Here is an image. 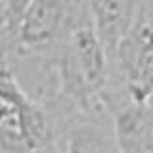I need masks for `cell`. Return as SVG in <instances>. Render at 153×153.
Masks as SVG:
<instances>
[{
  "instance_id": "7",
  "label": "cell",
  "mask_w": 153,
  "mask_h": 153,
  "mask_svg": "<svg viewBox=\"0 0 153 153\" xmlns=\"http://www.w3.org/2000/svg\"><path fill=\"white\" fill-rule=\"evenodd\" d=\"M140 4H142V16L153 23V0H140Z\"/></svg>"
},
{
  "instance_id": "8",
  "label": "cell",
  "mask_w": 153,
  "mask_h": 153,
  "mask_svg": "<svg viewBox=\"0 0 153 153\" xmlns=\"http://www.w3.org/2000/svg\"><path fill=\"white\" fill-rule=\"evenodd\" d=\"M147 103H149V107H151V111H153V98H151V100H149Z\"/></svg>"
},
{
  "instance_id": "1",
  "label": "cell",
  "mask_w": 153,
  "mask_h": 153,
  "mask_svg": "<svg viewBox=\"0 0 153 153\" xmlns=\"http://www.w3.org/2000/svg\"><path fill=\"white\" fill-rule=\"evenodd\" d=\"M54 71L59 96L76 111L90 119L109 117L111 61L90 16L76 23L54 50Z\"/></svg>"
},
{
  "instance_id": "2",
  "label": "cell",
  "mask_w": 153,
  "mask_h": 153,
  "mask_svg": "<svg viewBox=\"0 0 153 153\" xmlns=\"http://www.w3.org/2000/svg\"><path fill=\"white\" fill-rule=\"evenodd\" d=\"M0 42V153H61L50 113L25 92Z\"/></svg>"
},
{
  "instance_id": "4",
  "label": "cell",
  "mask_w": 153,
  "mask_h": 153,
  "mask_svg": "<svg viewBox=\"0 0 153 153\" xmlns=\"http://www.w3.org/2000/svg\"><path fill=\"white\" fill-rule=\"evenodd\" d=\"M119 94L134 103L153 98V23L142 17L109 56Z\"/></svg>"
},
{
  "instance_id": "5",
  "label": "cell",
  "mask_w": 153,
  "mask_h": 153,
  "mask_svg": "<svg viewBox=\"0 0 153 153\" xmlns=\"http://www.w3.org/2000/svg\"><path fill=\"white\" fill-rule=\"evenodd\" d=\"M90 21L107 54L143 17L140 0H86Z\"/></svg>"
},
{
  "instance_id": "6",
  "label": "cell",
  "mask_w": 153,
  "mask_h": 153,
  "mask_svg": "<svg viewBox=\"0 0 153 153\" xmlns=\"http://www.w3.org/2000/svg\"><path fill=\"white\" fill-rule=\"evenodd\" d=\"M12 36V19H10V12L4 0H0V42H6Z\"/></svg>"
},
{
  "instance_id": "3",
  "label": "cell",
  "mask_w": 153,
  "mask_h": 153,
  "mask_svg": "<svg viewBox=\"0 0 153 153\" xmlns=\"http://www.w3.org/2000/svg\"><path fill=\"white\" fill-rule=\"evenodd\" d=\"M86 16V0H31L19 17L8 48L19 56L56 50L67 33Z\"/></svg>"
}]
</instances>
